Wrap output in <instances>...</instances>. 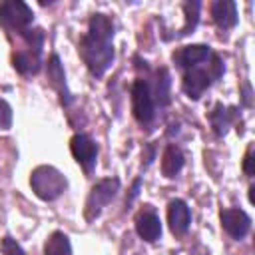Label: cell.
Masks as SVG:
<instances>
[{
	"label": "cell",
	"mask_w": 255,
	"mask_h": 255,
	"mask_svg": "<svg viewBox=\"0 0 255 255\" xmlns=\"http://www.w3.org/2000/svg\"><path fill=\"white\" fill-rule=\"evenodd\" d=\"M44 255H72L68 235H64L62 231H54L44 245Z\"/></svg>",
	"instance_id": "obj_18"
},
{
	"label": "cell",
	"mask_w": 255,
	"mask_h": 255,
	"mask_svg": "<svg viewBox=\"0 0 255 255\" xmlns=\"http://www.w3.org/2000/svg\"><path fill=\"white\" fill-rule=\"evenodd\" d=\"M70 149H72V155L76 157V161L84 167V171H92L94 165H96V159H98V145L96 141L86 135V133H76L70 141Z\"/></svg>",
	"instance_id": "obj_7"
},
{
	"label": "cell",
	"mask_w": 255,
	"mask_h": 255,
	"mask_svg": "<svg viewBox=\"0 0 255 255\" xmlns=\"http://www.w3.org/2000/svg\"><path fill=\"white\" fill-rule=\"evenodd\" d=\"M118 191H120V179L118 177L100 179L92 187V191H90V195L86 199V219L88 221L96 219L102 213V209L118 195Z\"/></svg>",
	"instance_id": "obj_4"
},
{
	"label": "cell",
	"mask_w": 255,
	"mask_h": 255,
	"mask_svg": "<svg viewBox=\"0 0 255 255\" xmlns=\"http://www.w3.org/2000/svg\"><path fill=\"white\" fill-rule=\"evenodd\" d=\"M183 167V153L177 145L169 143L161 155V171L165 177H175Z\"/></svg>",
	"instance_id": "obj_15"
},
{
	"label": "cell",
	"mask_w": 255,
	"mask_h": 255,
	"mask_svg": "<svg viewBox=\"0 0 255 255\" xmlns=\"http://www.w3.org/2000/svg\"><path fill=\"white\" fill-rule=\"evenodd\" d=\"M40 66H42L40 54L34 50H20L14 54V68L20 74H38Z\"/></svg>",
	"instance_id": "obj_16"
},
{
	"label": "cell",
	"mask_w": 255,
	"mask_h": 255,
	"mask_svg": "<svg viewBox=\"0 0 255 255\" xmlns=\"http://www.w3.org/2000/svg\"><path fill=\"white\" fill-rule=\"evenodd\" d=\"M131 110H133L135 120L141 126L151 124V120L155 116V108H153L151 90L145 80H135L131 86Z\"/></svg>",
	"instance_id": "obj_6"
},
{
	"label": "cell",
	"mask_w": 255,
	"mask_h": 255,
	"mask_svg": "<svg viewBox=\"0 0 255 255\" xmlns=\"http://www.w3.org/2000/svg\"><path fill=\"white\" fill-rule=\"evenodd\" d=\"M209 122L217 135H225L229 126L235 122V108H225L223 104H215L213 112L209 114Z\"/></svg>",
	"instance_id": "obj_14"
},
{
	"label": "cell",
	"mask_w": 255,
	"mask_h": 255,
	"mask_svg": "<svg viewBox=\"0 0 255 255\" xmlns=\"http://www.w3.org/2000/svg\"><path fill=\"white\" fill-rule=\"evenodd\" d=\"M30 185H32V191L40 199L54 201V199H58L66 191L68 179L64 177L62 171H58L52 165H38L30 173Z\"/></svg>",
	"instance_id": "obj_3"
},
{
	"label": "cell",
	"mask_w": 255,
	"mask_h": 255,
	"mask_svg": "<svg viewBox=\"0 0 255 255\" xmlns=\"http://www.w3.org/2000/svg\"><path fill=\"white\" fill-rule=\"evenodd\" d=\"M219 219L227 235H231L233 239H243L251 229V217L243 209H237V207L221 209Z\"/></svg>",
	"instance_id": "obj_8"
},
{
	"label": "cell",
	"mask_w": 255,
	"mask_h": 255,
	"mask_svg": "<svg viewBox=\"0 0 255 255\" xmlns=\"http://www.w3.org/2000/svg\"><path fill=\"white\" fill-rule=\"evenodd\" d=\"M243 169L247 175H253V145L247 147V153H245V161H243Z\"/></svg>",
	"instance_id": "obj_23"
},
{
	"label": "cell",
	"mask_w": 255,
	"mask_h": 255,
	"mask_svg": "<svg viewBox=\"0 0 255 255\" xmlns=\"http://www.w3.org/2000/svg\"><path fill=\"white\" fill-rule=\"evenodd\" d=\"M135 233L143 239V241H157L159 235H161V223H159V217L157 213L145 205V209H141L135 217Z\"/></svg>",
	"instance_id": "obj_10"
},
{
	"label": "cell",
	"mask_w": 255,
	"mask_h": 255,
	"mask_svg": "<svg viewBox=\"0 0 255 255\" xmlns=\"http://www.w3.org/2000/svg\"><path fill=\"white\" fill-rule=\"evenodd\" d=\"M32 20H34V14L28 4H24L20 0H8V2L0 4V22L6 28L22 34L24 30L30 28Z\"/></svg>",
	"instance_id": "obj_5"
},
{
	"label": "cell",
	"mask_w": 255,
	"mask_h": 255,
	"mask_svg": "<svg viewBox=\"0 0 255 255\" xmlns=\"http://www.w3.org/2000/svg\"><path fill=\"white\" fill-rule=\"evenodd\" d=\"M199 8H201V4H199V2H185V4H183V12H185V26L179 30V34H177V36H185V34H189V32L197 26V22H199Z\"/></svg>",
	"instance_id": "obj_19"
},
{
	"label": "cell",
	"mask_w": 255,
	"mask_h": 255,
	"mask_svg": "<svg viewBox=\"0 0 255 255\" xmlns=\"http://www.w3.org/2000/svg\"><path fill=\"white\" fill-rule=\"evenodd\" d=\"M114 22L106 14H94L88 24V32L82 36L78 52L94 76H104L106 70L112 66L116 52H114Z\"/></svg>",
	"instance_id": "obj_1"
},
{
	"label": "cell",
	"mask_w": 255,
	"mask_h": 255,
	"mask_svg": "<svg viewBox=\"0 0 255 255\" xmlns=\"http://www.w3.org/2000/svg\"><path fill=\"white\" fill-rule=\"evenodd\" d=\"M2 251H4V255H26L24 249H22L10 235H6V237L2 239Z\"/></svg>",
	"instance_id": "obj_22"
},
{
	"label": "cell",
	"mask_w": 255,
	"mask_h": 255,
	"mask_svg": "<svg viewBox=\"0 0 255 255\" xmlns=\"http://www.w3.org/2000/svg\"><path fill=\"white\" fill-rule=\"evenodd\" d=\"M12 126V108L6 100H0V128L8 129Z\"/></svg>",
	"instance_id": "obj_21"
},
{
	"label": "cell",
	"mask_w": 255,
	"mask_h": 255,
	"mask_svg": "<svg viewBox=\"0 0 255 255\" xmlns=\"http://www.w3.org/2000/svg\"><path fill=\"white\" fill-rule=\"evenodd\" d=\"M211 18L221 30H229L237 24V6L231 0H217L211 4Z\"/></svg>",
	"instance_id": "obj_13"
},
{
	"label": "cell",
	"mask_w": 255,
	"mask_h": 255,
	"mask_svg": "<svg viewBox=\"0 0 255 255\" xmlns=\"http://www.w3.org/2000/svg\"><path fill=\"white\" fill-rule=\"evenodd\" d=\"M209 58H211V48L205 44H191V46H183L173 52V64L181 70L197 68Z\"/></svg>",
	"instance_id": "obj_9"
},
{
	"label": "cell",
	"mask_w": 255,
	"mask_h": 255,
	"mask_svg": "<svg viewBox=\"0 0 255 255\" xmlns=\"http://www.w3.org/2000/svg\"><path fill=\"white\" fill-rule=\"evenodd\" d=\"M26 44H28V50H34V52H42V46H44V30L42 28H28L20 34Z\"/></svg>",
	"instance_id": "obj_20"
},
{
	"label": "cell",
	"mask_w": 255,
	"mask_h": 255,
	"mask_svg": "<svg viewBox=\"0 0 255 255\" xmlns=\"http://www.w3.org/2000/svg\"><path fill=\"white\" fill-rule=\"evenodd\" d=\"M48 80H50L52 88H56V92L60 94L62 104L68 106L72 102V98H70V92H68V86H66L64 66H62V62H60V58L56 54H52L50 60H48Z\"/></svg>",
	"instance_id": "obj_12"
},
{
	"label": "cell",
	"mask_w": 255,
	"mask_h": 255,
	"mask_svg": "<svg viewBox=\"0 0 255 255\" xmlns=\"http://www.w3.org/2000/svg\"><path fill=\"white\" fill-rule=\"evenodd\" d=\"M169 86H171L169 72L165 68H159L157 74H155V86H153V94H151V98L159 106H167L169 104Z\"/></svg>",
	"instance_id": "obj_17"
},
{
	"label": "cell",
	"mask_w": 255,
	"mask_h": 255,
	"mask_svg": "<svg viewBox=\"0 0 255 255\" xmlns=\"http://www.w3.org/2000/svg\"><path fill=\"white\" fill-rule=\"evenodd\" d=\"M167 223L175 235H183L191 223V211L183 199H173L167 207Z\"/></svg>",
	"instance_id": "obj_11"
},
{
	"label": "cell",
	"mask_w": 255,
	"mask_h": 255,
	"mask_svg": "<svg viewBox=\"0 0 255 255\" xmlns=\"http://www.w3.org/2000/svg\"><path fill=\"white\" fill-rule=\"evenodd\" d=\"M221 74H223V62H221L219 56L211 54V64L191 68V70H187V72L183 74L181 88H183V92L187 94V98L197 100V98H201V94H203L217 78H221Z\"/></svg>",
	"instance_id": "obj_2"
}]
</instances>
